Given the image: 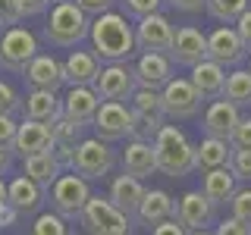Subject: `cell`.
Wrapping results in <instances>:
<instances>
[{
	"instance_id": "cell-8",
	"label": "cell",
	"mask_w": 251,
	"mask_h": 235,
	"mask_svg": "<svg viewBox=\"0 0 251 235\" xmlns=\"http://www.w3.org/2000/svg\"><path fill=\"white\" fill-rule=\"evenodd\" d=\"M113 166H116L113 147H110L107 141H100L98 135H94V138H82V144L75 147L73 163H69V169L78 172L82 179H88V182L110 176V172H113Z\"/></svg>"
},
{
	"instance_id": "cell-22",
	"label": "cell",
	"mask_w": 251,
	"mask_h": 235,
	"mask_svg": "<svg viewBox=\"0 0 251 235\" xmlns=\"http://www.w3.org/2000/svg\"><path fill=\"white\" fill-rule=\"evenodd\" d=\"M123 172L135 176L145 182L148 176L157 172V151H154V141H145V138H129L123 151Z\"/></svg>"
},
{
	"instance_id": "cell-33",
	"label": "cell",
	"mask_w": 251,
	"mask_h": 235,
	"mask_svg": "<svg viewBox=\"0 0 251 235\" xmlns=\"http://www.w3.org/2000/svg\"><path fill=\"white\" fill-rule=\"evenodd\" d=\"M251 6V0H207V16L217 22H223V25H235V19H239L242 13H245Z\"/></svg>"
},
{
	"instance_id": "cell-47",
	"label": "cell",
	"mask_w": 251,
	"mask_h": 235,
	"mask_svg": "<svg viewBox=\"0 0 251 235\" xmlns=\"http://www.w3.org/2000/svg\"><path fill=\"white\" fill-rule=\"evenodd\" d=\"M50 3L53 0H19V6H22L25 16H41L44 10H50Z\"/></svg>"
},
{
	"instance_id": "cell-36",
	"label": "cell",
	"mask_w": 251,
	"mask_h": 235,
	"mask_svg": "<svg viewBox=\"0 0 251 235\" xmlns=\"http://www.w3.org/2000/svg\"><path fill=\"white\" fill-rule=\"evenodd\" d=\"M229 210H232L229 216H235V219H242V223H248V226H251V185L239 188V191L232 194Z\"/></svg>"
},
{
	"instance_id": "cell-30",
	"label": "cell",
	"mask_w": 251,
	"mask_h": 235,
	"mask_svg": "<svg viewBox=\"0 0 251 235\" xmlns=\"http://www.w3.org/2000/svg\"><path fill=\"white\" fill-rule=\"evenodd\" d=\"M6 198H10V204L19 210V213H35V210L47 201V191L41 185H35L25 172H22V176H16L13 182L6 185Z\"/></svg>"
},
{
	"instance_id": "cell-18",
	"label": "cell",
	"mask_w": 251,
	"mask_h": 235,
	"mask_svg": "<svg viewBox=\"0 0 251 235\" xmlns=\"http://www.w3.org/2000/svg\"><path fill=\"white\" fill-rule=\"evenodd\" d=\"M22 78L28 82V88H44V91H60V85H66V72H63V63L53 53H38L28 63V69L22 72Z\"/></svg>"
},
{
	"instance_id": "cell-16",
	"label": "cell",
	"mask_w": 251,
	"mask_h": 235,
	"mask_svg": "<svg viewBox=\"0 0 251 235\" xmlns=\"http://www.w3.org/2000/svg\"><path fill=\"white\" fill-rule=\"evenodd\" d=\"M239 122H242L239 107L229 104L226 97H217V100L207 104V110H204L201 129H204V135H210V138H226V141H229Z\"/></svg>"
},
{
	"instance_id": "cell-23",
	"label": "cell",
	"mask_w": 251,
	"mask_h": 235,
	"mask_svg": "<svg viewBox=\"0 0 251 235\" xmlns=\"http://www.w3.org/2000/svg\"><path fill=\"white\" fill-rule=\"evenodd\" d=\"M145 182L141 179H135V176H129V172H123V176H113V182H110V194L107 198L116 204V207L123 210L129 219H135V213H138V204H141V198H145Z\"/></svg>"
},
{
	"instance_id": "cell-40",
	"label": "cell",
	"mask_w": 251,
	"mask_h": 235,
	"mask_svg": "<svg viewBox=\"0 0 251 235\" xmlns=\"http://www.w3.org/2000/svg\"><path fill=\"white\" fill-rule=\"evenodd\" d=\"M232 147L235 151H251V116H242V122L232 132Z\"/></svg>"
},
{
	"instance_id": "cell-45",
	"label": "cell",
	"mask_w": 251,
	"mask_h": 235,
	"mask_svg": "<svg viewBox=\"0 0 251 235\" xmlns=\"http://www.w3.org/2000/svg\"><path fill=\"white\" fill-rule=\"evenodd\" d=\"M235 31H239L242 44H245L248 50H251V6H248V10L239 16V19H235Z\"/></svg>"
},
{
	"instance_id": "cell-41",
	"label": "cell",
	"mask_w": 251,
	"mask_h": 235,
	"mask_svg": "<svg viewBox=\"0 0 251 235\" xmlns=\"http://www.w3.org/2000/svg\"><path fill=\"white\" fill-rule=\"evenodd\" d=\"M16 132H19V119L16 116H0V147H6L10 154H13Z\"/></svg>"
},
{
	"instance_id": "cell-2",
	"label": "cell",
	"mask_w": 251,
	"mask_h": 235,
	"mask_svg": "<svg viewBox=\"0 0 251 235\" xmlns=\"http://www.w3.org/2000/svg\"><path fill=\"white\" fill-rule=\"evenodd\" d=\"M154 151H157V172L170 179H182L188 172H195V144L188 135L176 125H163L154 135Z\"/></svg>"
},
{
	"instance_id": "cell-39",
	"label": "cell",
	"mask_w": 251,
	"mask_h": 235,
	"mask_svg": "<svg viewBox=\"0 0 251 235\" xmlns=\"http://www.w3.org/2000/svg\"><path fill=\"white\" fill-rule=\"evenodd\" d=\"M22 19H25V13H22L19 0H0V25L13 28V25H19Z\"/></svg>"
},
{
	"instance_id": "cell-4",
	"label": "cell",
	"mask_w": 251,
	"mask_h": 235,
	"mask_svg": "<svg viewBox=\"0 0 251 235\" xmlns=\"http://www.w3.org/2000/svg\"><path fill=\"white\" fill-rule=\"evenodd\" d=\"M78 219L88 229V235H132V219L110 198H100V194H91Z\"/></svg>"
},
{
	"instance_id": "cell-11",
	"label": "cell",
	"mask_w": 251,
	"mask_h": 235,
	"mask_svg": "<svg viewBox=\"0 0 251 235\" xmlns=\"http://www.w3.org/2000/svg\"><path fill=\"white\" fill-rule=\"evenodd\" d=\"M91 88H94V94H98L100 100H120V104H129L132 94L138 91L135 69L126 66V63H107Z\"/></svg>"
},
{
	"instance_id": "cell-34",
	"label": "cell",
	"mask_w": 251,
	"mask_h": 235,
	"mask_svg": "<svg viewBox=\"0 0 251 235\" xmlns=\"http://www.w3.org/2000/svg\"><path fill=\"white\" fill-rule=\"evenodd\" d=\"M69 219H63L60 213H53V210H47L35 219V226H31V235H69Z\"/></svg>"
},
{
	"instance_id": "cell-21",
	"label": "cell",
	"mask_w": 251,
	"mask_h": 235,
	"mask_svg": "<svg viewBox=\"0 0 251 235\" xmlns=\"http://www.w3.org/2000/svg\"><path fill=\"white\" fill-rule=\"evenodd\" d=\"M22 113L25 119L35 122H47L53 125L63 116V97L57 91H44V88H31L25 97H22Z\"/></svg>"
},
{
	"instance_id": "cell-51",
	"label": "cell",
	"mask_w": 251,
	"mask_h": 235,
	"mask_svg": "<svg viewBox=\"0 0 251 235\" xmlns=\"http://www.w3.org/2000/svg\"><path fill=\"white\" fill-rule=\"evenodd\" d=\"M188 235H214L210 229H198V232H188Z\"/></svg>"
},
{
	"instance_id": "cell-43",
	"label": "cell",
	"mask_w": 251,
	"mask_h": 235,
	"mask_svg": "<svg viewBox=\"0 0 251 235\" xmlns=\"http://www.w3.org/2000/svg\"><path fill=\"white\" fill-rule=\"evenodd\" d=\"M214 235H251V226L242 223V219H235V216H229L214 229Z\"/></svg>"
},
{
	"instance_id": "cell-49",
	"label": "cell",
	"mask_w": 251,
	"mask_h": 235,
	"mask_svg": "<svg viewBox=\"0 0 251 235\" xmlns=\"http://www.w3.org/2000/svg\"><path fill=\"white\" fill-rule=\"evenodd\" d=\"M6 169H10V151H6V147H0V179L6 176Z\"/></svg>"
},
{
	"instance_id": "cell-28",
	"label": "cell",
	"mask_w": 251,
	"mask_h": 235,
	"mask_svg": "<svg viewBox=\"0 0 251 235\" xmlns=\"http://www.w3.org/2000/svg\"><path fill=\"white\" fill-rule=\"evenodd\" d=\"M63 169L66 166L57 160L53 151H44V154H35V157H25V160H22V172H25L35 185H41L44 191H50V185L63 176Z\"/></svg>"
},
{
	"instance_id": "cell-55",
	"label": "cell",
	"mask_w": 251,
	"mask_h": 235,
	"mask_svg": "<svg viewBox=\"0 0 251 235\" xmlns=\"http://www.w3.org/2000/svg\"><path fill=\"white\" fill-rule=\"evenodd\" d=\"M248 69H251V66H248Z\"/></svg>"
},
{
	"instance_id": "cell-38",
	"label": "cell",
	"mask_w": 251,
	"mask_h": 235,
	"mask_svg": "<svg viewBox=\"0 0 251 235\" xmlns=\"http://www.w3.org/2000/svg\"><path fill=\"white\" fill-rule=\"evenodd\" d=\"M229 169L239 182H251V151H235L232 147V160H229Z\"/></svg>"
},
{
	"instance_id": "cell-53",
	"label": "cell",
	"mask_w": 251,
	"mask_h": 235,
	"mask_svg": "<svg viewBox=\"0 0 251 235\" xmlns=\"http://www.w3.org/2000/svg\"><path fill=\"white\" fill-rule=\"evenodd\" d=\"M69 235H73V232H69Z\"/></svg>"
},
{
	"instance_id": "cell-10",
	"label": "cell",
	"mask_w": 251,
	"mask_h": 235,
	"mask_svg": "<svg viewBox=\"0 0 251 235\" xmlns=\"http://www.w3.org/2000/svg\"><path fill=\"white\" fill-rule=\"evenodd\" d=\"M129 107H132V116H135V138L154 141V135L167 125V113H163L160 91L138 88L135 94H132Z\"/></svg>"
},
{
	"instance_id": "cell-25",
	"label": "cell",
	"mask_w": 251,
	"mask_h": 235,
	"mask_svg": "<svg viewBox=\"0 0 251 235\" xmlns=\"http://www.w3.org/2000/svg\"><path fill=\"white\" fill-rule=\"evenodd\" d=\"M192 85H195V91L201 94L204 100H217V97H223V88H226V66H220V63L214 60H201L198 66H192Z\"/></svg>"
},
{
	"instance_id": "cell-48",
	"label": "cell",
	"mask_w": 251,
	"mask_h": 235,
	"mask_svg": "<svg viewBox=\"0 0 251 235\" xmlns=\"http://www.w3.org/2000/svg\"><path fill=\"white\" fill-rule=\"evenodd\" d=\"M22 213L13 207V204H3L0 207V229H6V226H16V219H19Z\"/></svg>"
},
{
	"instance_id": "cell-50",
	"label": "cell",
	"mask_w": 251,
	"mask_h": 235,
	"mask_svg": "<svg viewBox=\"0 0 251 235\" xmlns=\"http://www.w3.org/2000/svg\"><path fill=\"white\" fill-rule=\"evenodd\" d=\"M3 204H10V198H6V182L0 179V207H3Z\"/></svg>"
},
{
	"instance_id": "cell-29",
	"label": "cell",
	"mask_w": 251,
	"mask_h": 235,
	"mask_svg": "<svg viewBox=\"0 0 251 235\" xmlns=\"http://www.w3.org/2000/svg\"><path fill=\"white\" fill-rule=\"evenodd\" d=\"M173 213H176V204H173V198L163 191V188H151V191H145V198H141L135 219H138L141 226H148V229H154L157 223L170 219Z\"/></svg>"
},
{
	"instance_id": "cell-14",
	"label": "cell",
	"mask_w": 251,
	"mask_h": 235,
	"mask_svg": "<svg viewBox=\"0 0 251 235\" xmlns=\"http://www.w3.org/2000/svg\"><path fill=\"white\" fill-rule=\"evenodd\" d=\"M173 216H176L188 232H198V229H210V226L217 223V207L204 198V191H185L182 198L176 201V213Z\"/></svg>"
},
{
	"instance_id": "cell-6",
	"label": "cell",
	"mask_w": 251,
	"mask_h": 235,
	"mask_svg": "<svg viewBox=\"0 0 251 235\" xmlns=\"http://www.w3.org/2000/svg\"><path fill=\"white\" fill-rule=\"evenodd\" d=\"M38 53H41L38 38L31 35L28 28L13 25V28H6L3 35H0V69H6V72L22 75Z\"/></svg>"
},
{
	"instance_id": "cell-54",
	"label": "cell",
	"mask_w": 251,
	"mask_h": 235,
	"mask_svg": "<svg viewBox=\"0 0 251 235\" xmlns=\"http://www.w3.org/2000/svg\"><path fill=\"white\" fill-rule=\"evenodd\" d=\"M0 28H3V25H0Z\"/></svg>"
},
{
	"instance_id": "cell-5",
	"label": "cell",
	"mask_w": 251,
	"mask_h": 235,
	"mask_svg": "<svg viewBox=\"0 0 251 235\" xmlns=\"http://www.w3.org/2000/svg\"><path fill=\"white\" fill-rule=\"evenodd\" d=\"M91 198V188H88V179H82L78 172H63L57 182L50 185L47 191V201H50L53 213H60L63 219H78L85 210V204Z\"/></svg>"
},
{
	"instance_id": "cell-17",
	"label": "cell",
	"mask_w": 251,
	"mask_h": 235,
	"mask_svg": "<svg viewBox=\"0 0 251 235\" xmlns=\"http://www.w3.org/2000/svg\"><path fill=\"white\" fill-rule=\"evenodd\" d=\"M50 144H53V125L35 122V119H22L19 132H16V141H13V154L19 157V160H25V157L50 151Z\"/></svg>"
},
{
	"instance_id": "cell-3",
	"label": "cell",
	"mask_w": 251,
	"mask_h": 235,
	"mask_svg": "<svg viewBox=\"0 0 251 235\" xmlns=\"http://www.w3.org/2000/svg\"><path fill=\"white\" fill-rule=\"evenodd\" d=\"M91 31V19L78 10V3H53L44 25V38L53 47H78Z\"/></svg>"
},
{
	"instance_id": "cell-24",
	"label": "cell",
	"mask_w": 251,
	"mask_h": 235,
	"mask_svg": "<svg viewBox=\"0 0 251 235\" xmlns=\"http://www.w3.org/2000/svg\"><path fill=\"white\" fill-rule=\"evenodd\" d=\"M100 60L94 50H73L66 60H63V72H66V85L73 88V85H91L98 82L100 75Z\"/></svg>"
},
{
	"instance_id": "cell-46",
	"label": "cell",
	"mask_w": 251,
	"mask_h": 235,
	"mask_svg": "<svg viewBox=\"0 0 251 235\" xmlns=\"http://www.w3.org/2000/svg\"><path fill=\"white\" fill-rule=\"evenodd\" d=\"M163 3H170L179 13H201L207 6V0H163Z\"/></svg>"
},
{
	"instance_id": "cell-9",
	"label": "cell",
	"mask_w": 251,
	"mask_h": 235,
	"mask_svg": "<svg viewBox=\"0 0 251 235\" xmlns=\"http://www.w3.org/2000/svg\"><path fill=\"white\" fill-rule=\"evenodd\" d=\"M160 100H163V113L167 119H195L201 113V94L195 91L192 78H179L173 75L167 85L160 88Z\"/></svg>"
},
{
	"instance_id": "cell-26",
	"label": "cell",
	"mask_w": 251,
	"mask_h": 235,
	"mask_svg": "<svg viewBox=\"0 0 251 235\" xmlns=\"http://www.w3.org/2000/svg\"><path fill=\"white\" fill-rule=\"evenodd\" d=\"M85 129H88V125H75V122L63 119V116L53 122V144H50V151L57 154V160L66 169H69V163H73V157H75V147L82 144V138H85Z\"/></svg>"
},
{
	"instance_id": "cell-15",
	"label": "cell",
	"mask_w": 251,
	"mask_h": 235,
	"mask_svg": "<svg viewBox=\"0 0 251 235\" xmlns=\"http://www.w3.org/2000/svg\"><path fill=\"white\" fill-rule=\"evenodd\" d=\"M245 53H248V47L242 44L235 25H217L207 35V57L220 63V66H239L245 60Z\"/></svg>"
},
{
	"instance_id": "cell-44",
	"label": "cell",
	"mask_w": 251,
	"mask_h": 235,
	"mask_svg": "<svg viewBox=\"0 0 251 235\" xmlns=\"http://www.w3.org/2000/svg\"><path fill=\"white\" fill-rule=\"evenodd\" d=\"M151 235H188V229L179 223L176 216H170V219H163V223H157L151 229Z\"/></svg>"
},
{
	"instance_id": "cell-27",
	"label": "cell",
	"mask_w": 251,
	"mask_h": 235,
	"mask_svg": "<svg viewBox=\"0 0 251 235\" xmlns=\"http://www.w3.org/2000/svg\"><path fill=\"white\" fill-rule=\"evenodd\" d=\"M201 191L204 198H207L214 207H220V204H229L232 194L239 191V179L232 176L229 166H220V169H207L201 179Z\"/></svg>"
},
{
	"instance_id": "cell-13",
	"label": "cell",
	"mask_w": 251,
	"mask_h": 235,
	"mask_svg": "<svg viewBox=\"0 0 251 235\" xmlns=\"http://www.w3.org/2000/svg\"><path fill=\"white\" fill-rule=\"evenodd\" d=\"M167 57L173 60V66H198L201 60H207V35H204L201 28L195 25H182L176 28V35H173V47Z\"/></svg>"
},
{
	"instance_id": "cell-32",
	"label": "cell",
	"mask_w": 251,
	"mask_h": 235,
	"mask_svg": "<svg viewBox=\"0 0 251 235\" xmlns=\"http://www.w3.org/2000/svg\"><path fill=\"white\" fill-rule=\"evenodd\" d=\"M223 97L229 100V104H235L239 110L251 107V69H232V72L226 75Z\"/></svg>"
},
{
	"instance_id": "cell-37",
	"label": "cell",
	"mask_w": 251,
	"mask_h": 235,
	"mask_svg": "<svg viewBox=\"0 0 251 235\" xmlns=\"http://www.w3.org/2000/svg\"><path fill=\"white\" fill-rule=\"evenodd\" d=\"M160 6H163V0H123V10L132 19H145L151 13H160Z\"/></svg>"
},
{
	"instance_id": "cell-12",
	"label": "cell",
	"mask_w": 251,
	"mask_h": 235,
	"mask_svg": "<svg viewBox=\"0 0 251 235\" xmlns=\"http://www.w3.org/2000/svg\"><path fill=\"white\" fill-rule=\"evenodd\" d=\"M173 35H176V28L163 13H151L135 22V44L145 53H170Z\"/></svg>"
},
{
	"instance_id": "cell-52",
	"label": "cell",
	"mask_w": 251,
	"mask_h": 235,
	"mask_svg": "<svg viewBox=\"0 0 251 235\" xmlns=\"http://www.w3.org/2000/svg\"><path fill=\"white\" fill-rule=\"evenodd\" d=\"M53 3H69V0H53Z\"/></svg>"
},
{
	"instance_id": "cell-31",
	"label": "cell",
	"mask_w": 251,
	"mask_h": 235,
	"mask_svg": "<svg viewBox=\"0 0 251 235\" xmlns=\"http://www.w3.org/2000/svg\"><path fill=\"white\" fill-rule=\"evenodd\" d=\"M229 160H232V141H226V138L204 135L201 144H195V166H198L201 172L229 166Z\"/></svg>"
},
{
	"instance_id": "cell-7",
	"label": "cell",
	"mask_w": 251,
	"mask_h": 235,
	"mask_svg": "<svg viewBox=\"0 0 251 235\" xmlns=\"http://www.w3.org/2000/svg\"><path fill=\"white\" fill-rule=\"evenodd\" d=\"M91 129H94V135L100 141H107V144L135 138V116H132V107L120 104V100H100Z\"/></svg>"
},
{
	"instance_id": "cell-20",
	"label": "cell",
	"mask_w": 251,
	"mask_h": 235,
	"mask_svg": "<svg viewBox=\"0 0 251 235\" xmlns=\"http://www.w3.org/2000/svg\"><path fill=\"white\" fill-rule=\"evenodd\" d=\"M135 82L138 88H151V91H160L163 85L173 78V60L167 57V53H141L135 66Z\"/></svg>"
},
{
	"instance_id": "cell-19",
	"label": "cell",
	"mask_w": 251,
	"mask_h": 235,
	"mask_svg": "<svg viewBox=\"0 0 251 235\" xmlns=\"http://www.w3.org/2000/svg\"><path fill=\"white\" fill-rule=\"evenodd\" d=\"M100 107V97L94 94V88L88 85H73L63 97V119L75 122V125H91L94 113Z\"/></svg>"
},
{
	"instance_id": "cell-1",
	"label": "cell",
	"mask_w": 251,
	"mask_h": 235,
	"mask_svg": "<svg viewBox=\"0 0 251 235\" xmlns=\"http://www.w3.org/2000/svg\"><path fill=\"white\" fill-rule=\"evenodd\" d=\"M94 53L100 63H126L132 53L138 50L135 44V25H129L123 13L110 10L91 19V31H88Z\"/></svg>"
},
{
	"instance_id": "cell-35",
	"label": "cell",
	"mask_w": 251,
	"mask_h": 235,
	"mask_svg": "<svg viewBox=\"0 0 251 235\" xmlns=\"http://www.w3.org/2000/svg\"><path fill=\"white\" fill-rule=\"evenodd\" d=\"M22 110V94L0 78V116H16Z\"/></svg>"
},
{
	"instance_id": "cell-42",
	"label": "cell",
	"mask_w": 251,
	"mask_h": 235,
	"mask_svg": "<svg viewBox=\"0 0 251 235\" xmlns=\"http://www.w3.org/2000/svg\"><path fill=\"white\" fill-rule=\"evenodd\" d=\"M73 3H78V10H82L85 16H100V13L113 10L116 0H73Z\"/></svg>"
}]
</instances>
